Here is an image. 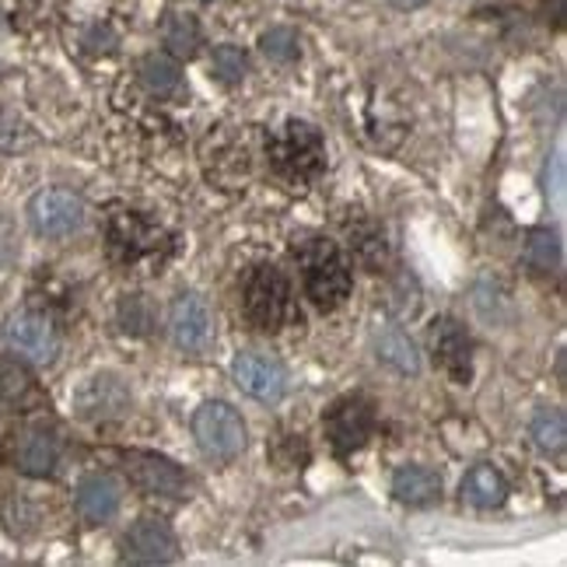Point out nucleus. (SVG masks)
I'll return each instance as SVG.
<instances>
[{"label": "nucleus", "mask_w": 567, "mask_h": 567, "mask_svg": "<svg viewBox=\"0 0 567 567\" xmlns=\"http://www.w3.org/2000/svg\"><path fill=\"white\" fill-rule=\"evenodd\" d=\"M351 238H354L351 249L358 256V264L379 274L385 264V235L375 225H358V228H351Z\"/></svg>", "instance_id": "obj_26"}, {"label": "nucleus", "mask_w": 567, "mask_h": 567, "mask_svg": "<svg viewBox=\"0 0 567 567\" xmlns=\"http://www.w3.org/2000/svg\"><path fill=\"white\" fill-rule=\"evenodd\" d=\"M267 158L270 168L284 183L305 186L322 176L326 168V141L319 126L309 120H288L280 126V134L267 141Z\"/></svg>", "instance_id": "obj_2"}, {"label": "nucleus", "mask_w": 567, "mask_h": 567, "mask_svg": "<svg viewBox=\"0 0 567 567\" xmlns=\"http://www.w3.org/2000/svg\"><path fill=\"white\" fill-rule=\"evenodd\" d=\"M165 246V231L151 225L144 214L123 210L109 225V252L120 267H137L144 259H155L158 249Z\"/></svg>", "instance_id": "obj_8"}, {"label": "nucleus", "mask_w": 567, "mask_h": 567, "mask_svg": "<svg viewBox=\"0 0 567 567\" xmlns=\"http://www.w3.org/2000/svg\"><path fill=\"white\" fill-rule=\"evenodd\" d=\"M130 473H134L137 484L147 494H165V497H179L186 491V473L155 452H134L130 455Z\"/></svg>", "instance_id": "obj_15"}, {"label": "nucleus", "mask_w": 567, "mask_h": 567, "mask_svg": "<svg viewBox=\"0 0 567 567\" xmlns=\"http://www.w3.org/2000/svg\"><path fill=\"white\" fill-rule=\"evenodd\" d=\"M392 494H396L403 505H431V501L442 494V476L427 466H403L392 476Z\"/></svg>", "instance_id": "obj_17"}, {"label": "nucleus", "mask_w": 567, "mask_h": 567, "mask_svg": "<svg viewBox=\"0 0 567 567\" xmlns=\"http://www.w3.org/2000/svg\"><path fill=\"white\" fill-rule=\"evenodd\" d=\"M35 141H39V134L25 116L14 113V109H0V151L18 155V151H29Z\"/></svg>", "instance_id": "obj_25"}, {"label": "nucleus", "mask_w": 567, "mask_h": 567, "mask_svg": "<svg viewBox=\"0 0 567 567\" xmlns=\"http://www.w3.org/2000/svg\"><path fill=\"white\" fill-rule=\"evenodd\" d=\"M431 354H434V364H439L452 382H470L473 379V340H470L463 322H455V319L434 322Z\"/></svg>", "instance_id": "obj_12"}, {"label": "nucleus", "mask_w": 567, "mask_h": 567, "mask_svg": "<svg viewBox=\"0 0 567 567\" xmlns=\"http://www.w3.org/2000/svg\"><path fill=\"white\" fill-rule=\"evenodd\" d=\"M123 505V487H120V480L113 476H89V480H81V487H78V512L81 518L89 522V526H102V522H109Z\"/></svg>", "instance_id": "obj_16"}, {"label": "nucleus", "mask_w": 567, "mask_h": 567, "mask_svg": "<svg viewBox=\"0 0 567 567\" xmlns=\"http://www.w3.org/2000/svg\"><path fill=\"white\" fill-rule=\"evenodd\" d=\"M463 497L473 508H501L508 497V484L494 466H473L463 480Z\"/></svg>", "instance_id": "obj_18"}, {"label": "nucleus", "mask_w": 567, "mask_h": 567, "mask_svg": "<svg viewBox=\"0 0 567 567\" xmlns=\"http://www.w3.org/2000/svg\"><path fill=\"white\" fill-rule=\"evenodd\" d=\"M375 351H379V361L389 364L392 372H400V375H417L421 372V354H417V347H413V340L403 330H382L375 337Z\"/></svg>", "instance_id": "obj_19"}, {"label": "nucleus", "mask_w": 567, "mask_h": 567, "mask_svg": "<svg viewBox=\"0 0 567 567\" xmlns=\"http://www.w3.org/2000/svg\"><path fill=\"white\" fill-rule=\"evenodd\" d=\"M123 554L134 564H168L176 560L179 543L172 536V529L158 518H141L126 529L123 536Z\"/></svg>", "instance_id": "obj_14"}, {"label": "nucleus", "mask_w": 567, "mask_h": 567, "mask_svg": "<svg viewBox=\"0 0 567 567\" xmlns=\"http://www.w3.org/2000/svg\"><path fill=\"white\" fill-rule=\"evenodd\" d=\"M543 189H547V200H554V207H564V158L550 155L547 172H543Z\"/></svg>", "instance_id": "obj_30"}, {"label": "nucleus", "mask_w": 567, "mask_h": 567, "mask_svg": "<svg viewBox=\"0 0 567 567\" xmlns=\"http://www.w3.org/2000/svg\"><path fill=\"white\" fill-rule=\"evenodd\" d=\"M231 375L246 396L267 406L280 403L284 392H288V372H284V364L277 358L267 354H238L231 364Z\"/></svg>", "instance_id": "obj_11"}, {"label": "nucleus", "mask_w": 567, "mask_h": 567, "mask_svg": "<svg viewBox=\"0 0 567 567\" xmlns=\"http://www.w3.org/2000/svg\"><path fill=\"white\" fill-rule=\"evenodd\" d=\"M18 259V228L11 217L0 210V270L11 267Z\"/></svg>", "instance_id": "obj_31"}, {"label": "nucleus", "mask_w": 567, "mask_h": 567, "mask_svg": "<svg viewBox=\"0 0 567 567\" xmlns=\"http://www.w3.org/2000/svg\"><path fill=\"white\" fill-rule=\"evenodd\" d=\"M522 256H526V267L533 274H554L560 267V238L550 228H533Z\"/></svg>", "instance_id": "obj_24"}, {"label": "nucleus", "mask_w": 567, "mask_h": 567, "mask_svg": "<svg viewBox=\"0 0 567 567\" xmlns=\"http://www.w3.org/2000/svg\"><path fill=\"white\" fill-rule=\"evenodd\" d=\"M210 71L221 84H238L249 71V60L238 47H217L214 56H210Z\"/></svg>", "instance_id": "obj_28"}, {"label": "nucleus", "mask_w": 567, "mask_h": 567, "mask_svg": "<svg viewBox=\"0 0 567 567\" xmlns=\"http://www.w3.org/2000/svg\"><path fill=\"white\" fill-rule=\"evenodd\" d=\"M168 333L176 340L179 351L186 354H204L210 351L214 343V316H210V305L200 295H179L172 301V312H168Z\"/></svg>", "instance_id": "obj_10"}, {"label": "nucleus", "mask_w": 567, "mask_h": 567, "mask_svg": "<svg viewBox=\"0 0 567 567\" xmlns=\"http://www.w3.org/2000/svg\"><path fill=\"white\" fill-rule=\"evenodd\" d=\"M11 463L25 476H53L60 466V439L53 427L32 424L14 434L11 442Z\"/></svg>", "instance_id": "obj_13"}, {"label": "nucleus", "mask_w": 567, "mask_h": 567, "mask_svg": "<svg viewBox=\"0 0 567 567\" xmlns=\"http://www.w3.org/2000/svg\"><path fill=\"white\" fill-rule=\"evenodd\" d=\"M529 434H533V442L539 452H547V455H557L564 452L567 445V417H564V410L557 406H547V410H539L533 424H529Z\"/></svg>", "instance_id": "obj_22"}, {"label": "nucleus", "mask_w": 567, "mask_h": 567, "mask_svg": "<svg viewBox=\"0 0 567 567\" xmlns=\"http://www.w3.org/2000/svg\"><path fill=\"white\" fill-rule=\"evenodd\" d=\"M162 35H165V47L183 60L196 56V50H200V25H196L193 14H183V11L168 14L162 25Z\"/></svg>", "instance_id": "obj_23"}, {"label": "nucleus", "mask_w": 567, "mask_h": 567, "mask_svg": "<svg viewBox=\"0 0 567 567\" xmlns=\"http://www.w3.org/2000/svg\"><path fill=\"white\" fill-rule=\"evenodd\" d=\"M35 400V382L21 364L0 361V413L4 410H21Z\"/></svg>", "instance_id": "obj_20"}, {"label": "nucleus", "mask_w": 567, "mask_h": 567, "mask_svg": "<svg viewBox=\"0 0 567 567\" xmlns=\"http://www.w3.org/2000/svg\"><path fill=\"white\" fill-rule=\"evenodd\" d=\"M259 50H264L274 63H295L298 53H301L298 35H295V29H288V25H274V29H267L264 35H259Z\"/></svg>", "instance_id": "obj_27"}, {"label": "nucleus", "mask_w": 567, "mask_h": 567, "mask_svg": "<svg viewBox=\"0 0 567 567\" xmlns=\"http://www.w3.org/2000/svg\"><path fill=\"white\" fill-rule=\"evenodd\" d=\"M326 439L337 449V455H351L354 449H361L375 431V403L361 396V392H351V396H340L322 417Z\"/></svg>", "instance_id": "obj_6"}, {"label": "nucleus", "mask_w": 567, "mask_h": 567, "mask_svg": "<svg viewBox=\"0 0 567 567\" xmlns=\"http://www.w3.org/2000/svg\"><path fill=\"white\" fill-rule=\"evenodd\" d=\"M4 343L8 351L29 364H53L60 354V333L50 316L32 312V309H21L11 312L4 322Z\"/></svg>", "instance_id": "obj_5"}, {"label": "nucleus", "mask_w": 567, "mask_h": 567, "mask_svg": "<svg viewBox=\"0 0 567 567\" xmlns=\"http://www.w3.org/2000/svg\"><path fill=\"white\" fill-rule=\"evenodd\" d=\"M141 81L147 84V92H155V95H176L183 89V71L172 56L151 53L141 63Z\"/></svg>", "instance_id": "obj_21"}, {"label": "nucleus", "mask_w": 567, "mask_h": 567, "mask_svg": "<svg viewBox=\"0 0 567 567\" xmlns=\"http://www.w3.org/2000/svg\"><path fill=\"white\" fill-rule=\"evenodd\" d=\"M29 225L42 238H68L84 225V200L71 189H42L29 200Z\"/></svg>", "instance_id": "obj_9"}, {"label": "nucleus", "mask_w": 567, "mask_h": 567, "mask_svg": "<svg viewBox=\"0 0 567 567\" xmlns=\"http://www.w3.org/2000/svg\"><path fill=\"white\" fill-rule=\"evenodd\" d=\"M130 406H134V396H130V385L116 372L89 375L74 392V413L89 424L120 421L130 413Z\"/></svg>", "instance_id": "obj_7"}, {"label": "nucleus", "mask_w": 567, "mask_h": 567, "mask_svg": "<svg viewBox=\"0 0 567 567\" xmlns=\"http://www.w3.org/2000/svg\"><path fill=\"white\" fill-rule=\"evenodd\" d=\"M243 312L246 322L259 333H277L288 326V319L295 316V305L291 280L284 277V270H277L274 264H256L243 277Z\"/></svg>", "instance_id": "obj_3"}, {"label": "nucleus", "mask_w": 567, "mask_h": 567, "mask_svg": "<svg viewBox=\"0 0 567 567\" xmlns=\"http://www.w3.org/2000/svg\"><path fill=\"white\" fill-rule=\"evenodd\" d=\"M193 439L207 460L231 463L246 452V424L235 406L210 400L193 413Z\"/></svg>", "instance_id": "obj_4"}, {"label": "nucleus", "mask_w": 567, "mask_h": 567, "mask_svg": "<svg viewBox=\"0 0 567 567\" xmlns=\"http://www.w3.org/2000/svg\"><path fill=\"white\" fill-rule=\"evenodd\" d=\"M291 256L301 270L305 280V295L316 305L319 312H333L343 305V298L351 295V267L340 252L337 243H330L326 235L305 231L295 235Z\"/></svg>", "instance_id": "obj_1"}, {"label": "nucleus", "mask_w": 567, "mask_h": 567, "mask_svg": "<svg viewBox=\"0 0 567 567\" xmlns=\"http://www.w3.org/2000/svg\"><path fill=\"white\" fill-rule=\"evenodd\" d=\"M392 8H403V11H413V8H421V4H427V0H389Z\"/></svg>", "instance_id": "obj_33"}, {"label": "nucleus", "mask_w": 567, "mask_h": 567, "mask_svg": "<svg viewBox=\"0 0 567 567\" xmlns=\"http://www.w3.org/2000/svg\"><path fill=\"white\" fill-rule=\"evenodd\" d=\"M89 47H92L95 53H99V50H102V53H113V50H116V35L109 32V29H102V25H95V29L89 32Z\"/></svg>", "instance_id": "obj_32"}, {"label": "nucleus", "mask_w": 567, "mask_h": 567, "mask_svg": "<svg viewBox=\"0 0 567 567\" xmlns=\"http://www.w3.org/2000/svg\"><path fill=\"white\" fill-rule=\"evenodd\" d=\"M120 326H123V333H130V337H147V330H151V309H147L144 295H123V301H120Z\"/></svg>", "instance_id": "obj_29"}]
</instances>
